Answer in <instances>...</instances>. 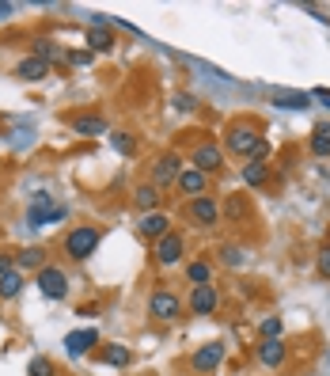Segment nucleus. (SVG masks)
Listing matches in <instances>:
<instances>
[{"label": "nucleus", "mask_w": 330, "mask_h": 376, "mask_svg": "<svg viewBox=\"0 0 330 376\" xmlns=\"http://www.w3.org/2000/svg\"><path fill=\"white\" fill-rule=\"evenodd\" d=\"M12 15V4H0V20H8Z\"/></svg>", "instance_id": "4c0bfd02"}, {"label": "nucleus", "mask_w": 330, "mask_h": 376, "mask_svg": "<svg viewBox=\"0 0 330 376\" xmlns=\"http://www.w3.org/2000/svg\"><path fill=\"white\" fill-rule=\"evenodd\" d=\"M175 190L183 194V198H202V194H209V175L197 171V167H183L175 179Z\"/></svg>", "instance_id": "0eeeda50"}, {"label": "nucleus", "mask_w": 330, "mask_h": 376, "mask_svg": "<svg viewBox=\"0 0 330 376\" xmlns=\"http://www.w3.org/2000/svg\"><path fill=\"white\" fill-rule=\"evenodd\" d=\"M133 202H137V209L156 213V205L164 202V198H159V186H156V183H140L137 190H133Z\"/></svg>", "instance_id": "4be33fe9"}, {"label": "nucleus", "mask_w": 330, "mask_h": 376, "mask_svg": "<svg viewBox=\"0 0 330 376\" xmlns=\"http://www.w3.org/2000/svg\"><path fill=\"white\" fill-rule=\"evenodd\" d=\"M27 376H58V369H53L50 357H31V365H27Z\"/></svg>", "instance_id": "c85d7f7f"}, {"label": "nucleus", "mask_w": 330, "mask_h": 376, "mask_svg": "<svg viewBox=\"0 0 330 376\" xmlns=\"http://www.w3.org/2000/svg\"><path fill=\"white\" fill-rule=\"evenodd\" d=\"M315 270H319V278H326V281H330V243H323V247H319Z\"/></svg>", "instance_id": "2f4dec72"}, {"label": "nucleus", "mask_w": 330, "mask_h": 376, "mask_svg": "<svg viewBox=\"0 0 330 376\" xmlns=\"http://www.w3.org/2000/svg\"><path fill=\"white\" fill-rule=\"evenodd\" d=\"M186 278H190L194 285H209L213 281V262L209 259H194L190 266H186Z\"/></svg>", "instance_id": "393cba45"}, {"label": "nucleus", "mask_w": 330, "mask_h": 376, "mask_svg": "<svg viewBox=\"0 0 330 376\" xmlns=\"http://www.w3.org/2000/svg\"><path fill=\"white\" fill-rule=\"evenodd\" d=\"M69 61H72V65H88V61H91V50H77V53H69Z\"/></svg>", "instance_id": "f704fd0d"}, {"label": "nucleus", "mask_w": 330, "mask_h": 376, "mask_svg": "<svg viewBox=\"0 0 330 376\" xmlns=\"http://www.w3.org/2000/svg\"><path fill=\"white\" fill-rule=\"evenodd\" d=\"M183 255H186V240L178 236V232H167L164 240H156V262L159 266H175Z\"/></svg>", "instance_id": "f8f14e48"}, {"label": "nucleus", "mask_w": 330, "mask_h": 376, "mask_svg": "<svg viewBox=\"0 0 330 376\" xmlns=\"http://www.w3.org/2000/svg\"><path fill=\"white\" fill-rule=\"evenodd\" d=\"M34 285H39L50 300H58V297L69 293V278H65V270H61V266H42V270H39V278H34Z\"/></svg>", "instance_id": "1a4fd4ad"}, {"label": "nucleus", "mask_w": 330, "mask_h": 376, "mask_svg": "<svg viewBox=\"0 0 330 376\" xmlns=\"http://www.w3.org/2000/svg\"><path fill=\"white\" fill-rule=\"evenodd\" d=\"M178 171H183V153H164L152 164V183L156 186H175Z\"/></svg>", "instance_id": "9b49d317"}, {"label": "nucleus", "mask_w": 330, "mask_h": 376, "mask_svg": "<svg viewBox=\"0 0 330 376\" xmlns=\"http://www.w3.org/2000/svg\"><path fill=\"white\" fill-rule=\"evenodd\" d=\"M308 153L311 156H330V122H319L308 137Z\"/></svg>", "instance_id": "aec40b11"}, {"label": "nucleus", "mask_w": 330, "mask_h": 376, "mask_svg": "<svg viewBox=\"0 0 330 376\" xmlns=\"http://www.w3.org/2000/svg\"><path fill=\"white\" fill-rule=\"evenodd\" d=\"M95 357H99L103 365H114V369H126V365L133 361V354H129L121 342H107V346H99Z\"/></svg>", "instance_id": "6ab92c4d"}, {"label": "nucleus", "mask_w": 330, "mask_h": 376, "mask_svg": "<svg viewBox=\"0 0 330 376\" xmlns=\"http://www.w3.org/2000/svg\"><path fill=\"white\" fill-rule=\"evenodd\" d=\"M220 361H224V342H205L202 350H194L190 354V369L194 372H216L220 369Z\"/></svg>", "instance_id": "6e6552de"}, {"label": "nucleus", "mask_w": 330, "mask_h": 376, "mask_svg": "<svg viewBox=\"0 0 330 376\" xmlns=\"http://www.w3.org/2000/svg\"><path fill=\"white\" fill-rule=\"evenodd\" d=\"M311 96H315V99H323L326 107H330V88H315V91H311Z\"/></svg>", "instance_id": "c9c22d12"}, {"label": "nucleus", "mask_w": 330, "mask_h": 376, "mask_svg": "<svg viewBox=\"0 0 330 376\" xmlns=\"http://www.w3.org/2000/svg\"><path fill=\"white\" fill-rule=\"evenodd\" d=\"M110 145H114V148H118L121 156H133V153H137L133 137H129V134H121V129H118V134H110Z\"/></svg>", "instance_id": "c756f323"}, {"label": "nucleus", "mask_w": 330, "mask_h": 376, "mask_svg": "<svg viewBox=\"0 0 330 376\" xmlns=\"http://www.w3.org/2000/svg\"><path fill=\"white\" fill-rule=\"evenodd\" d=\"M148 316L159 319V323H175V319L183 316V300H178L171 289H156V293L148 297Z\"/></svg>", "instance_id": "39448f33"}, {"label": "nucleus", "mask_w": 330, "mask_h": 376, "mask_svg": "<svg viewBox=\"0 0 330 376\" xmlns=\"http://www.w3.org/2000/svg\"><path fill=\"white\" fill-rule=\"evenodd\" d=\"M175 110H194V96H183V91H178V96H175Z\"/></svg>", "instance_id": "72a5a7b5"}, {"label": "nucleus", "mask_w": 330, "mask_h": 376, "mask_svg": "<svg viewBox=\"0 0 330 376\" xmlns=\"http://www.w3.org/2000/svg\"><path fill=\"white\" fill-rule=\"evenodd\" d=\"M190 160H194V167H197V171L216 175V171L224 167V148L216 145V141H197V145H194V153H190Z\"/></svg>", "instance_id": "423d86ee"}, {"label": "nucleus", "mask_w": 330, "mask_h": 376, "mask_svg": "<svg viewBox=\"0 0 330 376\" xmlns=\"http://www.w3.org/2000/svg\"><path fill=\"white\" fill-rule=\"evenodd\" d=\"M34 58H42V61L58 58V42H50V39H39V42H34Z\"/></svg>", "instance_id": "473e14b6"}, {"label": "nucleus", "mask_w": 330, "mask_h": 376, "mask_svg": "<svg viewBox=\"0 0 330 376\" xmlns=\"http://www.w3.org/2000/svg\"><path fill=\"white\" fill-rule=\"evenodd\" d=\"M239 175H243V186H266L270 175H273V167L266 164V160H251V164L239 167Z\"/></svg>", "instance_id": "a211bd4d"}, {"label": "nucleus", "mask_w": 330, "mask_h": 376, "mask_svg": "<svg viewBox=\"0 0 330 376\" xmlns=\"http://www.w3.org/2000/svg\"><path fill=\"white\" fill-rule=\"evenodd\" d=\"M88 46L91 50H110V46H114V34H110L107 27H95V31H88Z\"/></svg>", "instance_id": "cd10ccee"}, {"label": "nucleus", "mask_w": 330, "mask_h": 376, "mask_svg": "<svg viewBox=\"0 0 330 376\" xmlns=\"http://www.w3.org/2000/svg\"><path fill=\"white\" fill-rule=\"evenodd\" d=\"M69 217V209L65 205H53L50 194H34L31 198V209H27V224L31 228H42V224H58Z\"/></svg>", "instance_id": "7ed1b4c3"}, {"label": "nucleus", "mask_w": 330, "mask_h": 376, "mask_svg": "<svg viewBox=\"0 0 330 376\" xmlns=\"http://www.w3.org/2000/svg\"><path fill=\"white\" fill-rule=\"evenodd\" d=\"M72 129L80 137H99V134H107V122H103V115H77L72 118Z\"/></svg>", "instance_id": "412c9836"}, {"label": "nucleus", "mask_w": 330, "mask_h": 376, "mask_svg": "<svg viewBox=\"0 0 330 376\" xmlns=\"http://www.w3.org/2000/svg\"><path fill=\"white\" fill-rule=\"evenodd\" d=\"M186 217H190L197 228H216V224H220V202H216L213 194L190 198V202H186Z\"/></svg>", "instance_id": "20e7f679"}, {"label": "nucleus", "mask_w": 330, "mask_h": 376, "mask_svg": "<svg viewBox=\"0 0 330 376\" xmlns=\"http://www.w3.org/2000/svg\"><path fill=\"white\" fill-rule=\"evenodd\" d=\"M15 77L20 80H27V84H39V80H46L50 77V61H42V58H23L20 65H15Z\"/></svg>", "instance_id": "dca6fc26"}, {"label": "nucleus", "mask_w": 330, "mask_h": 376, "mask_svg": "<svg viewBox=\"0 0 330 376\" xmlns=\"http://www.w3.org/2000/svg\"><path fill=\"white\" fill-rule=\"evenodd\" d=\"M20 289H23V270H8V274H0V297L4 300L20 297Z\"/></svg>", "instance_id": "a878e982"}, {"label": "nucleus", "mask_w": 330, "mask_h": 376, "mask_svg": "<svg viewBox=\"0 0 330 376\" xmlns=\"http://www.w3.org/2000/svg\"><path fill=\"white\" fill-rule=\"evenodd\" d=\"M247 251H243V247H235V243H224V247H220V262H224V266H232V270H239V266H247Z\"/></svg>", "instance_id": "bb28decb"}, {"label": "nucleus", "mask_w": 330, "mask_h": 376, "mask_svg": "<svg viewBox=\"0 0 330 376\" xmlns=\"http://www.w3.org/2000/svg\"><path fill=\"white\" fill-rule=\"evenodd\" d=\"M99 240H103V228H95V224H77V228L65 236V255L72 262H88L95 255Z\"/></svg>", "instance_id": "f03ea898"}, {"label": "nucleus", "mask_w": 330, "mask_h": 376, "mask_svg": "<svg viewBox=\"0 0 330 376\" xmlns=\"http://www.w3.org/2000/svg\"><path fill=\"white\" fill-rule=\"evenodd\" d=\"M220 217H228V221H243V217H247V194H243V190L228 194V198H224Z\"/></svg>", "instance_id": "5701e85b"}, {"label": "nucleus", "mask_w": 330, "mask_h": 376, "mask_svg": "<svg viewBox=\"0 0 330 376\" xmlns=\"http://www.w3.org/2000/svg\"><path fill=\"white\" fill-rule=\"evenodd\" d=\"M88 350H99V331L95 327H84V331H69L65 335V354L77 361V357H84Z\"/></svg>", "instance_id": "9d476101"}, {"label": "nucleus", "mask_w": 330, "mask_h": 376, "mask_svg": "<svg viewBox=\"0 0 330 376\" xmlns=\"http://www.w3.org/2000/svg\"><path fill=\"white\" fill-rule=\"evenodd\" d=\"M254 357H258L266 369H281V365L289 361V346L281 342V338H262L258 350H254Z\"/></svg>", "instance_id": "ddd939ff"}, {"label": "nucleus", "mask_w": 330, "mask_h": 376, "mask_svg": "<svg viewBox=\"0 0 330 376\" xmlns=\"http://www.w3.org/2000/svg\"><path fill=\"white\" fill-rule=\"evenodd\" d=\"M15 266H20V270H34V274H39V270L46 266V247H23L20 255H15Z\"/></svg>", "instance_id": "b1692460"}, {"label": "nucleus", "mask_w": 330, "mask_h": 376, "mask_svg": "<svg viewBox=\"0 0 330 376\" xmlns=\"http://www.w3.org/2000/svg\"><path fill=\"white\" fill-rule=\"evenodd\" d=\"M258 331H262V338H281V331H285V323H281L277 316H270V319H262V327H258Z\"/></svg>", "instance_id": "7c9ffc66"}, {"label": "nucleus", "mask_w": 330, "mask_h": 376, "mask_svg": "<svg viewBox=\"0 0 330 376\" xmlns=\"http://www.w3.org/2000/svg\"><path fill=\"white\" fill-rule=\"evenodd\" d=\"M216 308H220V293L213 289V281H209V285H194V289H190V312L213 316Z\"/></svg>", "instance_id": "4468645a"}, {"label": "nucleus", "mask_w": 330, "mask_h": 376, "mask_svg": "<svg viewBox=\"0 0 330 376\" xmlns=\"http://www.w3.org/2000/svg\"><path fill=\"white\" fill-rule=\"evenodd\" d=\"M137 232H140L145 240H164L167 232H171V221H167L159 209H156V213H145V217L137 221Z\"/></svg>", "instance_id": "2eb2a0df"}, {"label": "nucleus", "mask_w": 330, "mask_h": 376, "mask_svg": "<svg viewBox=\"0 0 330 376\" xmlns=\"http://www.w3.org/2000/svg\"><path fill=\"white\" fill-rule=\"evenodd\" d=\"M273 107H285V110H308L311 107V96L308 91H289V88H273L270 91Z\"/></svg>", "instance_id": "f3484780"}, {"label": "nucleus", "mask_w": 330, "mask_h": 376, "mask_svg": "<svg viewBox=\"0 0 330 376\" xmlns=\"http://www.w3.org/2000/svg\"><path fill=\"white\" fill-rule=\"evenodd\" d=\"M224 153L239 156L243 164H251V160H266L270 153V141L262 137L258 122H232L228 129H224Z\"/></svg>", "instance_id": "f257e3e1"}, {"label": "nucleus", "mask_w": 330, "mask_h": 376, "mask_svg": "<svg viewBox=\"0 0 330 376\" xmlns=\"http://www.w3.org/2000/svg\"><path fill=\"white\" fill-rule=\"evenodd\" d=\"M12 262H15L12 255H0V274H8V270H12Z\"/></svg>", "instance_id": "e433bc0d"}]
</instances>
